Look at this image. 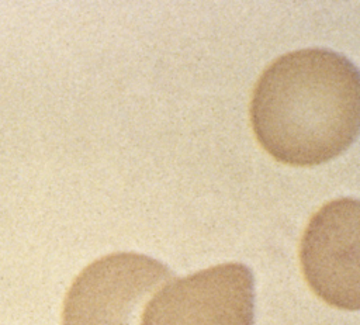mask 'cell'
<instances>
[{"label": "cell", "mask_w": 360, "mask_h": 325, "mask_svg": "<svg viewBox=\"0 0 360 325\" xmlns=\"http://www.w3.org/2000/svg\"><path fill=\"white\" fill-rule=\"evenodd\" d=\"M255 279L242 263L217 265L166 283L139 325H253Z\"/></svg>", "instance_id": "cell-3"}, {"label": "cell", "mask_w": 360, "mask_h": 325, "mask_svg": "<svg viewBox=\"0 0 360 325\" xmlns=\"http://www.w3.org/2000/svg\"><path fill=\"white\" fill-rule=\"evenodd\" d=\"M173 272L146 255L118 252L87 265L69 287L62 325H139L148 301Z\"/></svg>", "instance_id": "cell-2"}, {"label": "cell", "mask_w": 360, "mask_h": 325, "mask_svg": "<svg viewBox=\"0 0 360 325\" xmlns=\"http://www.w3.org/2000/svg\"><path fill=\"white\" fill-rule=\"evenodd\" d=\"M359 221L356 198L333 200L309 219L300 243L311 290L329 305L352 311L360 307Z\"/></svg>", "instance_id": "cell-4"}, {"label": "cell", "mask_w": 360, "mask_h": 325, "mask_svg": "<svg viewBox=\"0 0 360 325\" xmlns=\"http://www.w3.org/2000/svg\"><path fill=\"white\" fill-rule=\"evenodd\" d=\"M250 118L257 141L274 159L294 166L328 162L357 136L359 70L325 48L281 55L255 86Z\"/></svg>", "instance_id": "cell-1"}]
</instances>
